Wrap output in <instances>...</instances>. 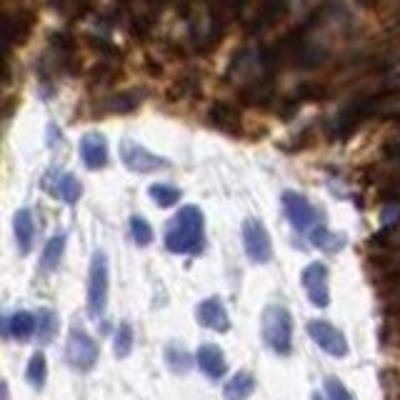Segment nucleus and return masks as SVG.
<instances>
[{
  "label": "nucleus",
  "instance_id": "obj_3",
  "mask_svg": "<svg viewBox=\"0 0 400 400\" xmlns=\"http://www.w3.org/2000/svg\"><path fill=\"white\" fill-rule=\"evenodd\" d=\"M108 303V258L103 250H95L88 273V313L100 318Z\"/></svg>",
  "mask_w": 400,
  "mask_h": 400
},
{
  "label": "nucleus",
  "instance_id": "obj_19",
  "mask_svg": "<svg viewBox=\"0 0 400 400\" xmlns=\"http://www.w3.org/2000/svg\"><path fill=\"white\" fill-rule=\"evenodd\" d=\"M35 333H38V343L40 345H48V343L55 338V333H58V315L53 313V310L43 308L38 313V328H35Z\"/></svg>",
  "mask_w": 400,
  "mask_h": 400
},
{
  "label": "nucleus",
  "instance_id": "obj_6",
  "mask_svg": "<svg viewBox=\"0 0 400 400\" xmlns=\"http://www.w3.org/2000/svg\"><path fill=\"white\" fill-rule=\"evenodd\" d=\"M120 160H123V165L128 168V171L133 173H155L160 171V168H165L168 165V160L160 155H155V153L145 151L143 145H138L135 140H123L120 143Z\"/></svg>",
  "mask_w": 400,
  "mask_h": 400
},
{
  "label": "nucleus",
  "instance_id": "obj_20",
  "mask_svg": "<svg viewBox=\"0 0 400 400\" xmlns=\"http://www.w3.org/2000/svg\"><path fill=\"white\" fill-rule=\"evenodd\" d=\"M26 378L28 383L33 385V390H40L46 385V378H48V363H46V355L43 353H35L28 363V370H26Z\"/></svg>",
  "mask_w": 400,
  "mask_h": 400
},
{
  "label": "nucleus",
  "instance_id": "obj_21",
  "mask_svg": "<svg viewBox=\"0 0 400 400\" xmlns=\"http://www.w3.org/2000/svg\"><path fill=\"white\" fill-rule=\"evenodd\" d=\"M165 361H168L173 373H188V370L193 368L191 353H188L185 348H180V345H175V343L165 348Z\"/></svg>",
  "mask_w": 400,
  "mask_h": 400
},
{
  "label": "nucleus",
  "instance_id": "obj_1",
  "mask_svg": "<svg viewBox=\"0 0 400 400\" xmlns=\"http://www.w3.org/2000/svg\"><path fill=\"white\" fill-rule=\"evenodd\" d=\"M203 213L196 205H183L165 228V248L175 256H196L203 250Z\"/></svg>",
  "mask_w": 400,
  "mask_h": 400
},
{
  "label": "nucleus",
  "instance_id": "obj_13",
  "mask_svg": "<svg viewBox=\"0 0 400 400\" xmlns=\"http://www.w3.org/2000/svg\"><path fill=\"white\" fill-rule=\"evenodd\" d=\"M196 361H198V368L203 370L208 378H213V381H218V378H223L225 375V355L223 350L218 348L216 343H203L200 348H198V355H196Z\"/></svg>",
  "mask_w": 400,
  "mask_h": 400
},
{
  "label": "nucleus",
  "instance_id": "obj_23",
  "mask_svg": "<svg viewBox=\"0 0 400 400\" xmlns=\"http://www.w3.org/2000/svg\"><path fill=\"white\" fill-rule=\"evenodd\" d=\"M113 350H115V358H128L133 350V328L128 323H120L118 333H115V341H113Z\"/></svg>",
  "mask_w": 400,
  "mask_h": 400
},
{
  "label": "nucleus",
  "instance_id": "obj_5",
  "mask_svg": "<svg viewBox=\"0 0 400 400\" xmlns=\"http://www.w3.org/2000/svg\"><path fill=\"white\" fill-rule=\"evenodd\" d=\"M283 213L290 220V225L301 233H313L315 223H318V210L310 205V200L305 196L296 191H285L283 193Z\"/></svg>",
  "mask_w": 400,
  "mask_h": 400
},
{
  "label": "nucleus",
  "instance_id": "obj_17",
  "mask_svg": "<svg viewBox=\"0 0 400 400\" xmlns=\"http://www.w3.org/2000/svg\"><path fill=\"white\" fill-rule=\"evenodd\" d=\"M66 240H68V238L60 233V236H53L50 240L46 243V248H43V256H40V268L46 270V273H53V270L60 265V260H63V253H66Z\"/></svg>",
  "mask_w": 400,
  "mask_h": 400
},
{
  "label": "nucleus",
  "instance_id": "obj_7",
  "mask_svg": "<svg viewBox=\"0 0 400 400\" xmlns=\"http://www.w3.org/2000/svg\"><path fill=\"white\" fill-rule=\"evenodd\" d=\"M303 290H305V296L308 301L313 303L315 308H325L330 303V293H328V268L323 265V263H310L305 265L303 270Z\"/></svg>",
  "mask_w": 400,
  "mask_h": 400
},
{
  "label": "nucleus",
  "instance_id": "obj_24",
  "mask_svg": "<svg viewBox=\"0 0 400 400\" xmlns=\"http://www.w3.org/2000/svg\"><path fill=\"white\" fill-rule=\"evenodd\" d=\"M131 236L138 245H148L153 240V228L148 225V220L140 216L131 218Z\"/></svg>",
  "mask_w": 400,
  "mask_h": 400
},
{
  "label": "nucleus",
  "instance_id": "obj_9",
  "mask_svg": "<svg viewBox=\"0 0 400 400\" xmlns=\"http://www.w3.org/2000/svg\"><path fill=\"white\" fill-rule=\"evenodd\" d=\"M243 245L253 263H268L273 258L270 236L268 230L263 228L260 220H245L243 223Z\"/></svg>",
  "mask_w": 400,
  "mask_h": 400
},
{
  "label": "nucleus",
  "instance_id": "obj_25",
  "mask_svg": "<svg viewBox=\"0 0 400 400\" xmlns=\"http://www.w3.org/2000/svg\"><path fill=\"white\" fill-rule=\"evenodd\" d=\"M323 388H325V398L328 400H353V395L348 393V388L343 385L338 378H325Z\"/></svg>",
  "mask_w": 400,
  "mask_h": 400
},
{
  "label": "nucleus",
  "instance_id": "obj_15",
  "mask_svg": "<svg viewBox=\"0 0 400 400\" xmlns=\"http://www.w3.org/2000/svg\"><path fill=\"white\" fill-rule=\"evenodd\" d=\"M253 390H256V378H253V373L240 370V373H236L223 385V398L225 400H248L250 395H253Z\"/></svg>",
  "mask_w": 400,
  "mask_h": 400
},
{
  "label": "nucleus",
  "instance_id": "obj_4",
  "mask_svg": "<svg viewBox=\"0 0 400 400\" xmlns=\"http://www.w3.org/2000/svg\"><path fill=\"white\" fill-rule=\"evenodd\" d=\"M98 353H100L98 343L93 341L83 328H73L70 333H68L66 361L73 370H80V373L93 370V365L98 363Z\"/></svg>",
  "mask_w": 400,
  "mask_h": 400
},
{
  "label": "nucleus",
  "instance_id": "obj_26",
  "mask_svg": "<svg viewBox=\"0 0 400 400\" xmlns=\"http://www.w3.org/2000/svg\"><path fill=\"white\" fill-rule=\"evenodd\" d=\"M0 400H8V385L0 381Z\"/></svg>",
  "mask_w": 400,
  "mask_h": 400
},
{
  "label": "nucleus",
  "instance_id": "obj_10",
  "mask_svg": "<svg viewBox=\"0 0 400 400\" xmlns=\"http://www.w3.org/2000/svg\"><path fill=\"white\" fill-rule=\"evenodd\" d=\"M43 188H46L53 198H60V200L68 205L78 203L80 196H83V185H80V180L73 175V173L50 171L43 178Z\"/></svg>",
  "mask_w": 400,
  "mask_h": 400
},
{
  "label": "nucleus",
  "instance_id": "obj_8",
  "mask_svg": "<svg viewBox=\"0 0 400 400\" xmlns=\"http://www.w3.org/2000/svg\"><path fill=\"white\" fill-rule=\"evenodd\" d=\"M308 335L318 343V348L325 350L333 358H345L348 355V341L341 330L330 325L328 321H310L308 323Z\"/></svg>",
  "mask_w": 400,
  "mask_h": 400
},
{
  "label": "nucleus",
  "instance_id": "obj_22",
  "mask_svg": "<svg viewBox=\"0 0 400 400\" xmlns=\"http://www.w3.org/2000/svg\"><path fill=\"white\" fill-rule=\"evenodd\" d=\"M148 196H151L153 200L160 205V208H171V205H175L178 200H180V191H178L175 185H171V183H155V185H151Z\"/></svg>",
  "mask_w": 400,
  "mask_h": 400
},
{
  "label": "nucleus",
  "instance_id": "obj_2",
  "mask_svg": "<svg viewBox=\"0 0 400 400\" xmlns=\"http://www.w3.org/2000/svg\"><path fill=\"white\" fill-rule=\"evenodd\" d=\"M260 335L263 343L273 353L288 355L293 345V315L283 305H268L260 315Z\"/></svg>",
  "mask_w": 400,
  "mask_h": 400
},
{
  "label": "nucleus",
  "instance_id": "obj_11",
  "mask_svg": "<svg viewBox=\"0 0 400 400\" xmlns=\"http://www.w3.org/2000/svg\"><path fill=\"white\" fill-rule=\"evenodd\" d=\"M196 318L203 328L216 330V333H225L230 328V318L225 313V305L220 303V298H205L198 303Z\"/></svg>",
  "mask_w": 400,
  "mask_h": 400
},
{
  "label": "nucleus",
  "instance_id": "obj_14",
  "mask_svg": "<svg viewBox=\"0 0 400 400\" xmlns=\"http://www.w3.org/2000/svg\"><path fill=\"white\" fill-rule=\"evenodd\" d=\"M13 233H15V240H18L20 253L28 256L30 248H33V233H35L33 213L28 208H20L13 216Z\"/></svg>",
  "mask_w": 400,
  "mask_h": 400
},
{
  "label": "nucleus",
  "instance_id": "obj_12",
  "mask_svg": "<svg viewBox=\"0 0 400 400\" xmlns=\"http://www.w3.org/2000/svg\"><path fill=\"white\" fill-rule=\"evenodd\" d=\"M80 158L91 171H98L108 163V143L100 133H88L80 140Z\"/></svg>",
  "mask_w": 400,
  "mask_h": 400
},
{
  "label": "nucleus",
  "instance_id": "obj_27",
  "mask_svg": "<svg viewBox=\"0 0 400 400\" xmlns=\"http://www.w3.org/2000/svg\"><path fill=\"white\" fill-rule=\"evenodd\" d=\"M313 400H323V398H321V395H315V398H313Z\"/></svg>",
  "mask_w": 400,
  "mask_h": 400
},
{
  "label": "nucleus",
  "instance_id": "obj_16",
  "mask_svg": "<svg viewBox=\"0 0 400 400\" xmlns=\"http://www.w3.org/2000/svg\"><path fill=\"white\" fill-rule=\"evenodd\" d=\"M38 328V318L28 310H18L8 318V335H13L15 341H28Z\"/></svg>",
  "mask_w": 400,
  "mask_h": 400
},
{
  "label": "nucleus",
  "instance_id": "obj_18",
  "mask_svg": "<svg viewBox=\"0 0 400 400\" xmlns=\"http://www.w3.org/2000/svg\"><path fill=\"white\" fill-rule=\"evenodd\" d=\"M310 240H313V245H318L321 250H325V253H338V250L345 245V236L333 233V230H328L325 225L315 228L313 233H310Z\"/></svg>",
  "mask_w": 400,
  "mask_h": 400
}]
</instances>
